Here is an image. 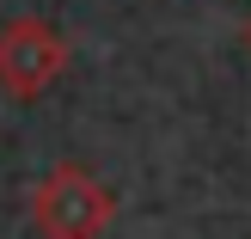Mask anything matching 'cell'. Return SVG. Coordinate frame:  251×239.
Here are the masks:
<instances>
[{
    "label": "cell",
    "mask_w": 251,
    "mask_h": 239,
    "mask_svg": "<svg viewBox=\"0 0 251 239\" xmlns=\"http://www.w3.org/2000/svg\"><path fill=\"white\" fill-rule=\"evenodd\" d=\"M110 215H117V196L86 166H49L31 190V227L43 239H104Z\"/></svg>",
    "instance_id": "obj_1"
},
{
    "label": "cell",
    "mask_w": 251,
    "mask_h": 239,
    "mask_svg": "<svg viewBox=\"0 0 251 239\" xmlns=\"http://www.w3.org/2000/svg\"><path fill=\"white\" fill-rule=\"evenodd\" d=\"M61 68H68V37L49 19L25 12V19L0 25V92L6 98H19V105L43 98L61 80Z\"/></svg>",
    "instance_id": "obj_2"
},
{
    "label": "cell",
    "mask_w": 251,
    "mask_h": 239,
    "mask_svg": "<svg viewBox=\"0 0 251 239\" xmlns=\"http://www.w3.org/2000/svg\"><path fill=\"white\" fill-rule=\"evenodd\" d=\"M245 49H251V25H245Z\"/></svg>",
    "instance_id": "obj_3"
}]
</instances>
